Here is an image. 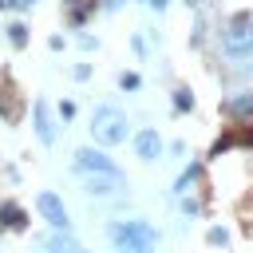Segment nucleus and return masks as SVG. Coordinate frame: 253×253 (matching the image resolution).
<instances>
[{
    "mask_svg": "<svg viewBox=\"0 0 253 253\" xmlns=\"http://www.w3.org/2000/svg\"><path fill=\"white\" fill-rule=\"evenodd\" d=\"M8 40H12V47H24V43H28V28L16 20V24L8 28Z\"/></svg>",
    "mask_w": 253,
    "mask_h": 253,
    "instance_id": "1a4fd4ad",
    "label": "nucleus"
},
{
    "mask_svg": "<svg viewBox=\"0 0 253 253\" xmlns=\"http://www.w3.org/2000/svg\"><path fill=\"white\" fill-rule=\"evenodd\" d=\"M174 107H178V111H194V95H190L186 87H178V91H174Z\"/></svg>",
    "mask_w": 253,
    "mask_h": 253,
    "instance_id": "9d476101",
    "label": "nucleus"
},
{
    "mask_svg": "<svg viewBox=\"0 0 253 253\" xmlns=\"http://www.w3.org/2000/svg\"><path fill=\"white\" fill-rule=\"evenodd\" d=\"M146 4H150V8H154V12H162V8H166V4H170V0H146Z\"/></svg>",
    "mask_w": 253,
    "mask_h": 253,
    "instance_id": "2eb2a0df",
    "label": "nucleus"
},
{
    "mask_svg": "<svg viewBox=\"0 0 253 253\" xmlns=\"http://www.w3.org/2000/svg\"><path fill=\"white\" fill-rule=\"evenodd\" d=\"M225 51L229 55H245V51H253V16H233L229 20V28H225Z\"/></svg>",
    "mask_w": 253,
    "mask_h": 253,
    "instance_id": "20e7f679",
    "label": "nucleus"
},
{
    "mask_svg": "<svg viewBox=\"0 0 253 253\" xmlns=\"http://www.w3.org/2000/svg\"><path fill=\"white\" fill-rule=\"evenodd\" d=\"M75 253H83V249H75Z\"/></svg>",
    "mask_w": 253,
    "mask_h": 253,
    "instance_id": "6ab92c4d",
    "label": "nucleus"
},
{
    "mask_svg": "<svg viewBox=\"0 0 253 253\" xmlns=\"http://www.w3.org/2000/svg\"><path fill=\"white\" fill-rule=\"evenodd\" d=\"M119 83H123V91H138V87H142V79H138L134 71H126V75H123Z\"/></svg>",
    "mask_w": 253,
    "mask_h": 253,
    "instance_id": "f8f14e48",
    "label": "nucleus"
},
{
    "mask_svg": "<svg viewBox=\"0 0 253 253\" xmlns=\"http://www.w3.org/2000/svg\"><path fill=\"white\" fill-rule=\"evenodd\" d=\"M190 4H198V0H190Z\"/></svg>",
    "mask_w": 253,
    "mask_h": 253,
    "instance_id": "a211bd4d",
    "label": "nucleus"
},
{
    "mask_svg": "<svg viewBox=\"0 0 253 253\" xmlns=\"http://www.w3.org/2000/svg\"><path fill=\"white\" fill-rule=\"evenodd\" d=\"M111 241L123 249V253H154V245H158V237H154V229L146 225V221H138V217H126V221H115L111 229Z\"/></svg>",
    "mask_w": 253,
    "mask_h": 253,
    "instance_id": "f03ea898",
    "label": "nucleus"
},
{
    "mask_svg": "<svg viewBox=\"0 0 253 253\" xmlns=\"http://www.w3.org/2000/svg\"><path fill=\"white\" fill-rule=\"evenodd\" d=\"M134 154H138L142 162H154V158L162 154V138H158V130L142 126V130L134 134Z\"/></svg>",
    "mask_w": 253,
    "mask_h": 253,
    "instance_id": "423d86ee",
    "label": "nucleus"
},
{
    "mask_svg": "<svg viewBox=\"0 0 253 253\" xmlns=\"http://www.w3.org/2000/svg\"><path fill=\"white\" fill-rule=\"evenodd\" d=\"M0 225H4V229H24V225H28V217H24V210H20V206L4 202V206H0Z\"/></svg>",
    "mask_w": 253,
    "mask_h": 253,
    "instance_id": "6e6552de",
    "label": "nucleus"
},
{
    "mask_svg": "<svg viewBox=\"0 0 253 253\" xmlns=\"http://www.w3.org/2000/svg\"><path fill=\"white\" fill-rule=\"evenodd\" d=\"M32 119H36V138L51 146V142H55V119H51V111H47V103H43V99L32 107Z\"/></svg>",
    "mask_w": 253,
    "mask_h": 253,
    "instance_id": "0eeeda50",
    "label": "nucleus"
},
{
    "mask_svg": "<svg viewBox=\"0 0 253 253\" xmlns=\"http://www.w3.org/2000/svg\"><path fill=\"white\" fill-rule=\"evenodd\" d=\"M8 4H32V0H8Z\"/></svg>",
    "mask_w": 253,
    "mask_h": 253,
    "instance_id": "dca6fc26",
    "label": "nucleus"
},
{
    "mask_svg": "<svg viewBox=\"0 0 253 253\" xmlns=\"http://www.w3.org/2000/svg\"><path fill=\"white\" fill-rule=\"evenodd\" d=\"M210 241H213V245H225V241H229V233H225L221 225H213V229H210Z\"/></svg>",
    "mask_w": 253,
    "mask_h": 253,
    "instance_id": "ddd939ff",
    "label": "nucleus"
},
{
    "mask_svg": "<svg viewBox=\"0 0 253 253\" xmlns=\"http://www.w3.org/2000/svg\"><path fill=\"white\" fill-rule=\"evenodd\" d=\"M91 134H95V142H103V146L123 142V138H126V115H123L119 107H111V103L95 107V115H91Z\"/></svg>",
    "mask_w": 253,
    "mask_h": 253,
    "instance_id": "7ed1b4c3",
    "label": "nucleus"
},
{
    "mask_svg": "<svg viewBox=\"0 0 253 253\" xmlns=\"http://www.w3.org/2000/svg\"><path fill=\"white\" fill-rule=\"evenodd\" d=\"M4 4H8V0H0V8H4Z\"/></svg>",
    "mask_w": 253,
    "mask_h": 253,
    "instance_id": "f3484780",
    "label": "nucleus"
},
{
    "mask_svg": "<svg viewBox=\"0 0 253 253\" xmlns=\"http://www.w3.org/2000/svg\"><path fill=\"white\" fill-rule=\"evenodd\" d=\"M71 170H75V174H83V178H87V186H91L95 194H123V190H126V174H123V170H119L103 150H95V146L75 150Z\"/></svg>",
    "mask_w": 253,
    "mask_h": 253,
    "instance_id": "f257e3e1",
    "label": "nucleus"
},
{
    "mask_svg": "<svg viewBox=\"0 0 253 253\" xmlns=\"http://www.w3.org/2000/svg\"><path fill=\"white\" fill-rule=\"evenodd\" d=\"M40 213H43V221L55 229V233H67V210H63V202H59V194L55 190H43L40 194Z\"/></svg>",
    "mask_w": 253,
    "mask_h": 253,
    "instance_id": "39448f33",
    "label": "nucleus"
},
{
    "mask_svg": "<svg viewBox=\"0 0 253 253\" xmlns=\"http://www.w3.org/2000/svg\"><path fill=\"white\" fill-rule=\"evenodd\" d=\"M229 111H233V115H253V95H241V99H233V103H229Z\"/></svg>",
    "mask_w": 253,
    "mask_h": 253,
    "instance_id": "9b49d317",
    "label": "nucleus"
},
{
    "mask_svg": "<svg viewBox=\"0 0 253 253\" xmlns=\"http://www.w3.org/2000/svg\"><path fill=\"white\" fill-rule=\"evenodd\" d=\"M75 115V103H59V119H71Z\"/></svg>",
    "mask_w": 253,
    "mask_h": 253,
    "instance_id": "4468645a",
    "label": "nucleus"
}]
</instances>
